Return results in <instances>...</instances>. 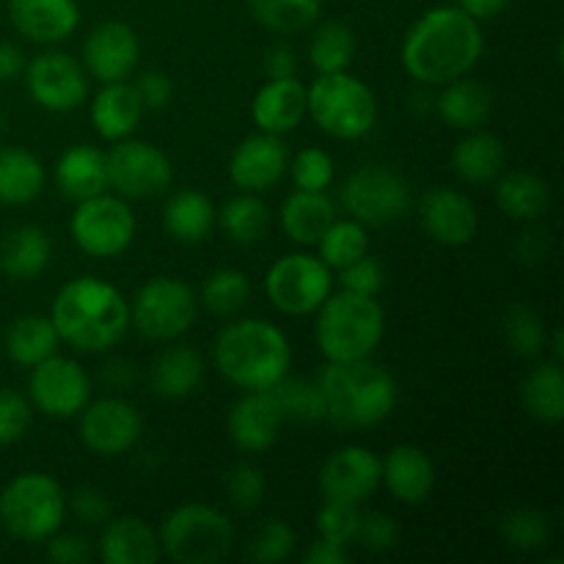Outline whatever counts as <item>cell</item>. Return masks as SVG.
I'll return each mask as SVG.
<instances>
[{
  "instance_id": "obj_32",
  "label": "cell",
  "mask_w": 564,
  "mask_h": 564,
  "mask_svg": "<svg viewBox=\"0 0 564 564\" xmlns=\"http://www.w3.org/2000/svg\"><path fill=\"white\" fill-rule=\"evenodd\" d=\"M496 204L507 218L532 224L549 213L551 187L532 171H501L496 180Z\"/></svg>"
},
{
  "instance_id": "obj_38",
  "label": "cell",
  "mask_w": 564,
  "mask_h": 564,
  "mask_svg": "<svg viewBox=\"0 0 564 564\" xmlns=\"http://www.w3.org/2000/svg\"><path fill=\"white\" fill-rule=\"evenodd\" d=\"M224 235L237 246H253L270 229V207L259 198V193H240L229 198L215 215Z\"/></svg>"
},
{
  "instance_id": "obj_44",
  "label": "cell",
  "mask_w": 564,
  "mask_h": 564,
  "mask_svg": "<svg viewBox=\"0 0 564 564\" xmlns=\"http://www.w3.org/2000/svg\"><path fill=\"white\" fill-rule=\"evenodd\" d=\"M501 538L512 551L521 554H534V551L545 549L551 540V521L545 512L532 510V507H518L501 516Z\"/></svg>"
},
{
  "instance_id": "obj_6",
  "label": "cell",
  "mask_w": 564,
  "mask_h": 564,
  "mask_svg": "<svg viewBox=\"0 0 564 564\" xmlns=\"http://www.w3.org/2000/svg\"><path fill=\"white\" fill-rule=\"evenodd\" d=\"M306 113L330 138L356 141L378 121V99L372 88L345 72L317 75L306 88Z\"/></svg>"
},
{
  "instance_id": "obj_11",
  "label": "cell",
  "mask_w": 564,
  "mask_h": 564,
  "mask_svg": "<svg viewBox=\"0 0 564 564\" xmlns=\"http://www.w3.org/2000/svg\"><path fill=\"white\" fill-rule=\"evenodd\" d=\"M352 220L364 226L397 224L411 207V187L405 176L380 163L361 165L345 180L339 193Z\"/></svg>"
},
{
  "instance_id": "obj_45",
  "label": "cell",
  "mask_w": 564,
  "mask_h": 564,
  "mask_svg": "<svg viewBox=\"0 0 564 564\" xmlns=\"http://www.w3.org/2000/svg\"><path fill=\"white\" fill-rule=\"evenodd\" d=\"M251 297V281L242 270L235 268H220L204 281L202 290V303L213 314H220V317H229V314L240 312L242 306Z\"/></svg>"
},
{
  "instance_id": "obj_23",
  "label": "cell",
  "mask_w": 564,
  "mask_h": 564,
  "mask_svg": "<svg viewBox=\"0 0 564 564\" xmlns=\"http://www.w3.org/2000/svg\"><path fill=\"white\" fill-rule=\"evenodd\" d=\"M11 25L36 44H58L80 22L77 0H9Z\"/></svg>"
},
{
  "instance_id": "obj_29",
  "label": "cell",
  "mask_w": 564,
  "mask_h": 564,
  "mask_svg": "<svg viewBox=\"0 0 564 564\" xmlns=\"http://www.w3.org/2000/svg\"><path fill=\"white\" fill-rule=\"evenodd\" d=\"M204 380V358L193 347H169L160 352L149 372V383L160 400H185L196 394Z\"/></svg>"
},
{
  "instance_id": "obj_52",
  "label": "cell",
  "mask_w": 564,
  "mask_h": 564,
  "mask_svg": "<svg viewBox=\"0 0 564 564\" xmlns=\"http://www.w3.org/2000/svg\"><path fill=\"white\" fill-rule=\"evenodd\" d=\"M339 273H341V286H345L347 292H356V295L375 297L386 284L383 264H380L375 257H369V253L358 257L356 262L341 268Z\"/></svg>"
},
{
  "instance_id": "obj_59",
  "label": "cell",
  "mask_w": 564,
  "mask_h": 564,
  "mask_svg": "<svg viewBox=\"0 0 564 564\" xmlns=\"http://www.w3.org/2000/svg\"><path fill=\"white\" fill-rule=\"evenodd\" d=\"M510 0H460V9L471 14L474 20H490V17L501 14Z\"/></svg>"
},
{
  "instance_id": "obj_25",
  "label": "cell",
  "mask_w": 564,
  "mask_h": 564,
  "mask_svg": "<svg viewBox=\"0 0 564 564\" xmlns=\"http://www.w3.org/2000/svg\"><path fill=\"white\" fill-rule=\"evenodd\" d=\"M158 532L138 516H121L105 521L99 556L105 564H154L160 560Z\"/></svg>"
},
{
  "instance_id": "obj_39",
  "label": "cell",
  "mask_w": 564,
  "mask_h": 564,
  "mask_svg": "<svg viewBox=\"0 0 564 564\" xmlns=\"http://www.w3.org/2000/svg\"><path fill=\"white\" fill-rule=\"evenodd\" d=\"M248 11L268 31L292 36L319 20L323 0H248Z\"/></svg>"
},
{
  "instance_id": "obj_61",
  "label": "cell",
  "mask_w": 564,
  "mask_h": 564,
  "mask_svg": "<svg viewBox=\"0 0 564 564\" xmlns=\"http://www.w3.org/2000/svg\"><path fill=\"white\" fill-rule=\"evenodd\" d=\"M105 380H108L113 389H124V386H132V380H135L132 364L130 361H110L108 367H105Z\"/></svg>"
},
{
  "instance_id": "obj_1",
  "label": "cell",
  "mask_w": 564,
  "mask_h": 564,
  "mask_svg": "<svg viewBox=\"0 0 564 564\" xmlns=\"http://www.w3.org/2000/svg\"><path fill=\"white\" fill-rule=\"evenodd\" d=\"M479 20L460 6H438L419 17L402 39V69L422 86H444L468 75L482 58Z\"/></svg>"
},
{
  "instance_id": "obj_8",
  "label": "cell",
  "mask_w": 564,
  "mask_h": 564,
  "mask_svg": "<svg viewBox=\"0 0 564 564\" xmlns=\"http://www.w3.org/2000/svg\"><path fill=\"white\" fill-rule=\"evenodd\" d=\"M66 516V494L50 474L25 471L0 494V523L25 543H42L55 534Z\"/></svg>"
},
{
  "instance_id": "obj_9",
  "label": "cell",
  "mask_w": 564,
  "mask_h": 564,
  "mask_svg": "<svg viewBox=\"0 0 564 564\" xmlns=\"http://www.w3.org/2000/svg\"><path fill=\"white\" fill-rule=\"evenodd\" d=\"M198 301L180 279L158 275L135 292L130 303V325L152 341L180 339L196 323Z\"/></svg>"
},
{
  "instance_id": "obj_10",
  "label": "cell",
  "mask_w": 564,
  "mask_h": 564,
  "mask_svg": "<svg viewBox=\"0 0 564 564\" xmlns=\"http://www.w3.org/2000/svg\"><path fill=\"white\" fill-rule=\"evenodd\" d=\"M69 235L88 257L113 259L135 240V215L121 196L97 193L77 202L69 218Z\"/></svg>"
},
{
  "instance_id": "obj_53",
  "label": "cell",
  "mask_w": 564,
  "mask_h": 564,
  "mask_svg": "<svg viewBox=\"0 0 564 564\" xmlns=\"http://www.w3.org/2000/svg\"><path fill=\"white\" fill-rule=\"evenodd\" d=\"M66 507L86 527H99V523H105L110 518L108 496L99 488H91V485H83V488L72 490V496L66 499Z\"/></svg>"
},
{
  "instance_id": "obj_34",
  "label": "cell",
  "mask_w": 564,
  "mask_h": 564,
  "mask_svg": "<svg viewBox=\"0 0 564 564\" xmlns=\"http://www.w3.org/2000/svg\"><path fill=\"white\" fill-rule=\"evenodd\" d=\"M218 209L213 207V198L204 196L202 191H180L165 202L163 209V229L174 240L196 246L207 240L215 226Z\"/></svg>"
},
{
  "instance_id": "obj_31",
  "label": "cell",
  "mask_w": 564,
  "mask_h": 564,
  "mask_svg": "<svg viewBox=\"0 0 564 564\" xmlns=\"http://www.w3.org/2000/svg\"><path fill=\"white\" fill-rule=\"evenodd\" d=\"M55 185L72 202H83V198L105 193V187H108L105 154L88 143L69 147L55 163Z\"/></svg>"
},
{
  "instance_id": "obj_13",
  "label": "cell",
  "mask_w": 564,
  "mask_h": 564,
  "mask_svg": "<svg viewBox=\"0 0 564 564\" xmlns=\"http://www.w3.org/2000/svg\"><path fill=\"white\" fill-rule=\"evenodd\" d=\"M108 187H113L121 198H154L169 191L174 180V169L163 149L147 141L121 138L105 154Z\"/></svg>"
},
{
  "instance_id": "obj_28",
  "label": "cell",
  "mask_w": 564,
  "mask_h": 564,
  "mask_svg": "<svg viewBox=\"0 0 564 564\" xmlns=\"http://www.w3.org/2000/svg\"><path fill=\"white\" fill-rule=\"evenodd\" d=\"M435 110L455 130H479L494 113V91L485 83L463 75L444 83V91L435 99Z\"/></svg>"
},
{
  "instance_id": "obj_22",
  "label": "cell",
  "mask_w": 564,
  "mask_h": 564,
  "mask_svg": "<svg viewBox=\"0 0 564 564\" xmlns=\"http://www.w3.org/2000/svg\"><path fill=\"white\" fill-rule=\"evenodd\" d=\"M380 485L402 505H424L435 490L433 457L413 444H397L380 460Z\"/></svg>"
},
{
  "instance_id": "obj_17",
  "label": "cell",
  "mask_w": 564,
  "mask_h": 564,
  "mask_svg": "<svg viewBox=\"0 0 564 564\" xmlns=\"http://www.w3.org/2000/svg\"><path fill=\"white\" fill-rule=\"evenodd\" d=\"M380 488V457L367 446H345L319 468V494L361 507Z\"/></svg>"
},
{
  "instance_id": "obj_41",
  "label": "cell",
  "mask_w": 564,
  "mask_h": 564,
  "mask_svg": "<svg viewBox=\"0 0 564 564\" xmlns=\"http://www.w3.org/2000/svg\"><path fill=\"white\" fill-rule=\"evenodd\" d=\"M275 405H279L284 422H303L314 424L325 419V402L319 394L317 380H303V378H281L279 383L270 386Z\"/></svg>"
},
{
  "instance_id": "obj_62",
  "label": "cell",
  "mask_w": 564,
  "mask_h": 564,
  "mask_svg": "<svg viewBox=\"0 0 564 564\" xmlns=\"http://www.w3.org/2000/svg\"><path fill=\"white\" fill-rule=\"evenodd\" d=\"M3 124H6V119H3V113H0V132H3Z\"/></svg>"
},
{
  "instance_id": "obj_49",
  "label": "cell",
  "mask_w": 564,
  "mask_h": 564,
  "mask_svg": "<svg viewBox=\"0 0 564 564\" xmlns=\"http://www.w3.org/2000/svg\"><path fill=\"white\" fill-rule=\"evenodd\" d=\"M295 551V532L286 521L270 518L264 527L253 534L251 545H248V560L257 564H279L286 562Z\"/></svg>"
},
{
  "instance_id": "obj_42",
  "label": "cell",
  "mask_w": 564,
  "mask_h": 564,
  "mask_svg": "<svg viewBox=\"0 0 564 564\" xmlns=\"http://www.w3.org/2000/svg\"><path fill=\"white\" fill-rule=\"evenodd\" d=\"M319 253L317 257L328 264L330 270H341L350 262H356L358 257L369 251V235L367 226L358 224V220H334V224L325 229V235L317 240Z\"/></svg>"
},
{
  "instance_id": "obj_54",
  "label": "cell",
  "mask_w": 564,
  "mask_h": 564,
  "mask_svg": "<svg viewBox=\"0 0 564 564\" xmlns=\"http://www.w3.org/2000/svg\"><path fill=\"white\" fill-rule=\"evenodd\" d=\"M138 99H141L143 110H163L169 108V102L174 99V83L165 72L149 69L138 75V80L132 83Z\"/></svg>"
},
{
  "instance_id": "obj_55",
  "label": "cell",
  "mask_w": 564,
  "mask_h": 564,
  "mask_svg": "<svg viewBox=\"0 0 564 564\" xmlns=\"http://www.w3.org/2000/svg\"><path fill=\"white\" fill-rule=\"evenodd\" d=\"M47 560L55 564H86L91 560V545L80 534H50L47 540Z\"/></svg>"
},
{
  "instance_id": "obj_56",
  "label": "cell",
  "mask_w": 564,
  "mask_h": 564,
  "mask_svg": "<svg viewBox=\"0 0 564 564\" xmlns=\"http://www.w3.org/2000/svg\"><path fill=\"white\" fill-rule=\"evenodd\" d=\"M264 72H268L270 80H281V77H295L297 72V55L290 44L275 42L270 44L268 53H264Z\"/></svg>"
},
{
  "instance_id": "obj_35",
  "label": "cell",
  "mask_w": 564,
  "mask_h": 564,
  "mask_svg": "<svg viewBox=\"0 0 564 564\" xmlns=\"http://www.w3.org/2000/svg\"><path fill=\"white\" fill-rule=\"evenodd\" d=\"M521 400L529 416L540 424H560L564 419V372L562 361L538 364L521 386Z\"/></svg>"
},
{
  "instance_id": "obj_3",
  "label": "cell",
  "mask_w": 564,
  "mask_h": 564,
  "mask_svg": "<svg viewBox=\"0 0 564 564\" xmlns=\"http://www.w3.org/2000/svg\"><path fill=\"white\" fill-rule=\"evenodd\" d=\"M325 402V422L339 430H367L394 413L400 389L383 367L369 358L328 361L317 378Z\"/></svg>"
},
{
  "instance_id": "obj_12",
  "label": "cell",
  "mask_w": 564,
  "mask_h": 564,
  "mask_svg": "<svg viewBox=\"0 0 564 564\" xmlns=\"http://www.w3.org/2000/svg\"><path fill=\"white\" fill-rule=\"evenodd\" d=\"M334 286L330 268L314 253H286L270 264L264 292L273 308L286 317H306L325 303Z\"/></svg>"
},
{
  "instance_id": "obj_60",
  "label": "cell",
  "mask_w": 564,
  "mask_h": 564,
  "mask_svg": "<svg viewBox=\"0 0 564 564\" xmlns=\"http://www.w3.org/2000/svg\"><path fill=\"white\" fill-rule=\"evenodd\" d=\"M545 231H529V235L521 237V242H518V253H521L523 259L534 257V259H545V253H549V246H545ZM518 257V259H521Z\"/></svg>"
},
{
  "instance_id": "obj_33",
  "label": "cell",
  "mask_w": 564,
  "mask_h": 564,
  "mask_svg": "<svg viewBox=\"0 0 564 564\" xmlns=\"http://www.w3.org/2000/svg\"><path fill=\"white\" fill-rule=\"evenodd\" d=\"M505 143L494 132L474 130L452 152V169L468 185H488V182H496L501 171H505Z\"/></svg>"
},
{
  "instance_id": "obj_19",
  "label": "cell",
  "mask_w": 564,
  "mask_h": 564,
  "mask_svg": "<svg viewBox=\"0 0 564 564\" xmlns=\"http://www.w3.org/2000/svg\"><path fill=\"white\" fill-rule=\"evenodd\" d=\"M141 58L138 33L127 22H102L83 44V66L102 83H119L135 72Z\"/></svg>"
},
{
  "instance_id": "obj_18",
  "label": "cell",
  "mask_w": 564,
  "mask_h": 564,
  "mask_svg": "<svg viewBox=\"0 0 564 564\" xmlns=\"http://www.w3.org/2000/svg\"><path fill=\"white\" fill-rule=\"evenodd\" d=\"M419 220L435 242L449 248L468 246L479 229V215L471 198L444 185L424 193L419 202Z\"/></svg>"
},
{
  "instance_id": "obj_58",
  "label": "cell",
  "mask_w": 564,
  "mask_h": 564,
  "mask_svg": "<svg viewBox=\"0 0 564 564\" xmlns=\"http://www.w3.org/2000/svg\"><path fill=\"white\" fill-rule=\"evenodd\" d=\"M22 72H25V58H22L20 47H14L11 42H0V83L14 80Z\"/></svg>"
},
{
  "instance_id": "obj_40",
  "label": "cell",
  "mask_w": 564,
  "mask_h": 564,
  "mask_svg": "<svg viewBox=\"0 0 564 564\" xmlns=\"http://www.w3.org/2000/svg\"><path fill=\"white\" fill-rule=\"evenodd\" d=\"M356 58V33L345 22H323L308 42V61L317 75L345 72Z\"/></svg>"
},
{
  "instance_id": "obj_51",
  "label": "cell",
  "mask_w": 564,
  "mask_h": 564,
  "mask_svg": "<svg viewBox=\"0 0 564 564\" xmlns=\"http://www.w3.org/2000/svg\"><path fill=\"white\" fill-rule=\"evenodd\" d=\"M31 402L11 389H0V446L14 444L31 427Z\"/></svg>"
},
{
  "instance_id": "obj_57",
  "label": "cell",
  "mask_w": 564,
  "mask_h": 564,
  "mask_svg": "<svg viewBox=\"0 0 564 564\" xmlns=\"http://www.w3.org/2000/svg\"><path fill=\"white\" fill-rule=\"evenodd\" d=\"M303 562L306 564H347L350 562V554H347V545L330 543V540L317 538L308 551L303 554Z\"/></svg>"
},
{
  "instance_id": "obj_36",
  "label": "cell",
  "mask_w": 564,
  "mask_h": 564,
  "mask_svg": "<svg viewBox=\"0 0 564 564\" xmlns=\"http://www.w3.org/2000/svg\"><path fill=\"white\" fill-rule=\"evenodd\" d=\"M44 191V165L20 147L0 149V204H31Z\"/></svg>"
},
{
  "instance_id": "obj_2",
  "label": "cell",
  "mask_w": 564,
  "mask_h": 564,
  "mask_svg": "<svg viewBox=\"0 0 564 564\" xmlns=\"http://www.w3.org/2000/svg\"><path fill=\"white\" fill-rule=\"evenodd\" d=\"M61 341L80 352H105L124 339L130 328V303L97 275H80L61 286L50 308Z\"/></svg>"
},
{
  "instance_id": "obj_37",
  "label": "cell",
  "mask_w": 564,
  "mask_h": 564,
  "mask_svg": "<svg viewBox=\"0 0 564 564\" xmlns=\"http://www.w3.org/2000/svg\"><path fill=\"white\" fill-rule=\"evenodd\" d=\"M58 341L61 336L53 319L44 314H25L11 323L9 334H6V352L20 367H36L39 361L58 350Z\"/></svg>"
},
{
  "instance_id": "obj_24",
  "label": "cell",
  "mask_w": 564,
  "mask_h": 564,
  "mask_svg": "<svg viewBox=\"0 0 564 564\" xmlns=\"http://www.w3.org/2000/svg\"><path fill=\"white\" fill-rule=\"evenodd\" d=\"M306 116V86L297 77L268 80L251 102L253 124L270 135L292 132Z\"/></svg>"
},
{
  "instance_id": "obj_14",
  "label": "cell",
  "mask_w": 564,
  "mask_h": 564,
  "mask_svg": "<svg viewBox=\"0 0 564 564\" xmlns=\"http://www.w3.org/2000/svg\"><path fill=\"white\" fill-rule=\"evenodd\" d=\"M28 397H31V405L44 416L72 419L91 402V380L80 364L53 352L31 367Z\"/></svg>"
},
{
  "instance_id": "obj_15",
  "label": "cell",
  "mask_w": 564,
  "mask_h": 564,
  "mask_svg": "<svg viewBox=\"0 0 564 564\" xmlns=\"http://www.w3.org/2000/svg\"><path fill=\"white\" fill-rule=\"evenodd\" d=\"M25 88L39 108L69 113L86 102L88 77L80 61L61 50H47L25 66Z\"/></svg>"
},
{
  "instance_id": "obj_21",
  "label": "cell",
  "mask_w": 564,
  "mask_h": 564,
  "mask_svg": "<svg viewBox=\"0 0 564 564\" xmlns=\"http://www.w3.org/2000/svg\"><path fill=\"white\" fill-rule=\"evenodd\" d=\"M281 424L284 416L268 389L246 391V397H240L226 416V433L237 449L268 452L279 441Z\"/></svg>"
},
{
  "instance_id": "obj_50",
  "label": "cell",
  "mask_w": 564,
  "mask_h": 564,
  "mask_svg": "<svg viewBox=\"0 0 564 564\" xmlns=\"http://www.w3.org/2000/svg\"><path fill=\"white\" fill-rule=\"evenodd\" d=\"M356 543L361 549L375 551H391L400 545V527L391 516L386 512H361V523H358V534H356Z\"/></svg>"
},
{
  "instance_id": "obj_26",
  "label": "cell",
  "mask_w": 564,
  "mask_h": 564,
  "mask_svg": "<svg viewBox=\"0 0 564 564\" xmlns=\"http://www.w3.org/2000/svg\"><path fill=\"white\" fill-rule=\"evenodd\" d=\"M336 220V204L325 191H297L290 193L281 207V229L297 246H317Z\"/></svg>"
},
{
  "instance_id": "obj_48",
  "label": "cell",
  "mask_w": 564,
  "mask_h": 564,
  "mask_svg": "<svg viewBox=\"0 0 564 564\" xmlns=\"http://www.w3.org/2000/svg\"><path fill=\"white\" fill-rule=\"evenodd\" d=\"M224 494L229 499V505L237 507V510H257L262 505L264 494H268L262 468L251 466V463H237V466H231L224 477Z\"/></svg>"
},
{
  "instance_id": "obj_20",
  "label": "cell",
  "mask_w": 564,
  "mask_h": 564,
  "mask_svg": "<svg viewBox=\"0 0 564 564\" xmlns=\"http://www.w3.org/2000/svg\"><path fill=\"white\" fill-rule=\"evenodd\" d=\"M286 165H290V152L281 135L257 132L248 135L231 154L229 180L242 193H264L279 185L281 176L286 174Z\"/></svg>"
},
{
  "instance_id": "obj_43",
  "label": "cell",
  "mask_w": 564,
  "mask_h": 564,
  "mask_svg": "<svg viewBox=\"0 0 564 564\" xmlns=\"http://www.w3.org/2000/svg\"><path fill=\"white\" fill-rule=\"evenodd\" d=\"M505 339L512 356L518 358H538L545 352L549 330H545L543 317L527 303H512L505 312Z\"/></svg>"
},
{
  "instance_id": "obj_4",
  "label": "cell",
  "mask_w": 564,
  "mask_h": 564,
  "mask_svg": "<svg viewBox=\"0 0 564 564\" xmlns=\"http://www.w3.org/2000/svg\"><path fill=\"white\" fill-rule=\"evenodd\" d=\"M215 367L242 391H262L290 372L292 347L279 325L268 319H237L215 339Z\"/></svg>"
},
{
  "instance_id": "obj_30",
  "label": "cell",
  "mask_w": 564,
  "mask_h": 564,
  "mask_svg": "<svg viewBox=\"0 0 564 564\" xmlns=\"http://www.w3.org/2000/svg\"><path fill=\"white\" fill-rule=\"evenodd\" d=\"M53 246L42 226H17L0 242V270L14 281H31L47 270Z\"/></svg>"
},
{
  "instance_id": "obj_16",
  "label": "cell",
  "mask_w": 564,
  "mask_h": 564,
  "mask_svg": "<svg viewBox=\"0 0 564 564\" xmlns=\"http://www.w3.org/2000/svg\"><path fill=\"white\" fill-rule=\"evenodd\" d=\"M80 416V438L91 452L116 457L130 452L143 433V419L132 402L121 397L88 402Z\"/></svg>"
},
{
  "instance_id": "obj_27",
  "label": "cell",
  "mask_w": 564,
  "mask_h": 564,
  "mask_svg": "<svg viewBox=\"0 0 564 564\" xmlns=\"http://www.w3.org/2000/svg\"><path fill=\"white\" fill-rule=\"evenodd\" d=\"M143 116V105L138 99L132 83H102L91 102V124L105 141H121L135 132Z\"/></svg>"
},
{
  "instance_id": "obj_46",
  "label": "cell",
  "mask_w": 564,
  "mask_h": 564,
  "mask_svg": "<svg viewBox=\"0 0 564 564\" xmlns=\"http://www.w3.org/2000/svg\"><path fill=\"white\" fill-rule=\"evenodd\" d=\"M292 182H295L297 191H328L330 182H334L336 165L325 149L308 147L301 149L295 158L286 165Z\"/></svg>"
},
{
  "instance_id": "obj_7",
  "label": "cell",
  "mask_w": 564,
  "mask_h": 564,
  "mask_svg": "<svg viewBox=\"0 0 564 564\" xmlns=\"http://www.w3.org/2000/svg\"><path fill=\"white\" fill-rule=\"evenodd\" d=\"M160 551L176 564H218L231 554L235 523L218 507L191 501L165 516Z\"/></svg>"
},
{
  "instance_id": "obj_47",
  "label": "cell",
  "mask_w": 564,
  "mask_h": 564,
  "mask_svg": "<svg viewBox=\"0 0 564 564\" xmlns=\"http://www.w3.org/2000/svg\"><path fill=\"white\" fill-rule=\"evenodd\" d=\"M358 523H361V507L328 499H325V505L317 510V518H314L317 538L339 545H356Z\"/></svg>"
},
{
  "instance_id": "obj_5",
  "label": "cell",
  "mask_w": 564,
  "mask_h": 564,
  "mask_svg": "<svg viewBox=\"0 0 564 564\" xmlns=\"http://www.w3.org/2000/svg\"><path fill=\"white\" fill-rule=\"evenodd\" d=\"M314 319V339L328 361L369 358L386 334V314L375 297L341 290L325 297Z\"/></svg>"
}]
</instances>
